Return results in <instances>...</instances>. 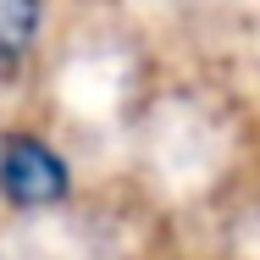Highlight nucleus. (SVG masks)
Wrapping results in <instances>:
<instances>
[{
  "instance_id": "nucleus-1",
  "label": "nucleus",
  "mask_w": 260,
  "mask_h": 260,
  "mask_svg": "<svg viewBox=\"0 0 260 260\" xmlns=\"http://www.w3.org/2000/svg\"><path fill=\"white\" fill-rule=\"evenodd\" d=\"M0 194L22 210H45V205H61L72 194V172L45 139L11 133L0 144Z\"/></svg>"
},
{
  "instance_id": "nucleus-2",
  "label": "nucleus",
  "mask_w": 260,
  "mask_h": 260,
  "mask_svg": "<svg viewBox=\"0 0 260 260\" xmlns=\"http://www.w3.org/2000/svg\"><path fill=\"white\" fill-rule=\"evenodd\" d=\"M45 0H0V72H17L39 39Z\"/></svg>"
}]
</instances>
